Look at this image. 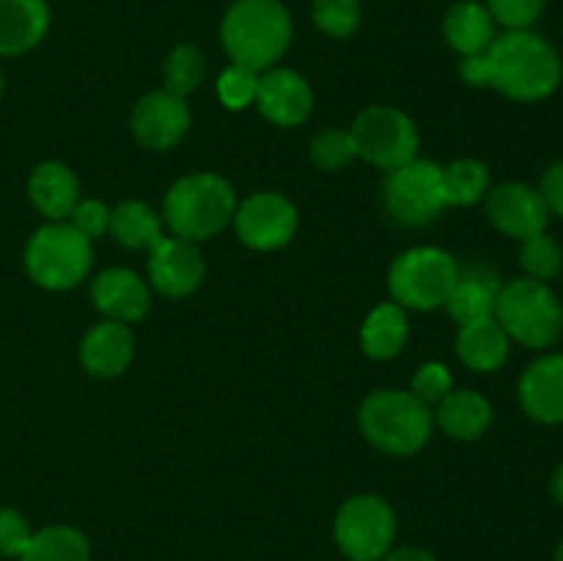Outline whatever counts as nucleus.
<instances>
[{
  "label": "nucleus",
  "instance_id": "1",
  "mask_svg": "<svg viewBox=\"0 0 563 561\" xmlns=\"http://www.w3.org/2000/svg\"><path fill=\"white\" fill-rule=\"evenodd\" d=\"M471 88H495L515 102H542L559 91L563 61L559 50L533 31H506L482 55L460 61Z\"/></svg>",
  "mask_w": 563,
  "mask_h": 561
},
{
  "label": "nucleus",
  "instance_id": "2",
  "mask_svg": "<svg viewBox=\"0 0 563 561\" xmlns=\"http://www.w3.org/2000/svg\"><path fill=\"white\" fill-rule=\"evenodd\" d=\"M295 36V22L280 0H234L220 22V42L231 64L267 72L278 64Z\"/></svg>",
  "mask_w": 563,
  "mask_h": 561
},
{
  "label": "nucleus",
  "instance_id": "3",
  "mask_svg": "<svg viewBox=\"0 0 563 561\" xmlns=\"http://www.w3.org/2000/svg\"><path fill=\"white\" fill-rule=\"evenodd\" d=\"M236 193L225 176L196 170L170 185L163 201V223L190 242L212 240L234 220Z\"/></svg>",
  "mask_w": 563,
  "mask_h": 561
},
{
  "label": "nucleus",
  "instance_id": "4",
  "mask_svg": "<svg viewBox=\"0 0 563 561\" xmlns=\"http://www.w3.org/2000/svg\"><path fill=\"white\" fill-rule=\"evenodd\" d=\"M357 424L374 449L390 457H410L432 438L434 416L412 391L379 388L363 399Z\"/></svg>",
  "mask_w": 563,
  "mask_h": 561
},
{
  "label": "nucleus",
  "instance_id": "5",
  "mask_svg": "<svg viewBox=\"0 0 563 561\" xmlns=\"http://www.w3.org/2000/svg\"><path fill=\"white\" fill-rule=\"evenodd\" d=\"M495 319L511 341L528 350H550L563 333V306L550 284L528 275L500 286Z\"/></svg>",
  "mask_w": 563,
  "mask_h": 561
},
{
  "label": "nucleus",
  "instance_id": "6",
  "mask_svg": "<svg viewBox=\"0 0 563 561\" xmlns=\"http://www.w3.org/2000/svg\"><path fill=\"white\" fill-rule=\"evenodd\" d=\"M93 264L91 240L66 220H49L25 245V270L47 292H69L86 280Z\"/></svg>",
  "mask_w": 563,
  "mask_h": 561
},
{
  "label": "nucleus",
  "instance_id": "7",
  "mask_svg": "<svg viewBox=\"0 0 563 561\" xmlns=\"http://www.w3.org/2000/svg\"><path fill=\"white\" fill-rule=\"evenodd\" d=\"M460 278V264L449 251L418 245L399 253L388 270V289L394 302L412 311L443 308Z\"/></svg>",
  "mask_w": 563,
  "mask_h": 561
},
{
  "label": "nucleus",
  "instance_id": "8",
  "mask_svg": "<svg viewBox=\"0 0 563 561\" xmlns=\"http://www.w3.org/2000/svg\"><path fill=\"white\" fill-rule=\"evenodd\" d=\"M350 132L357 157L383 170L401 168L416 160L418 146H421L416 121L405 110L390 108V105H372L361 110Z\"/></svg>",
  "mask_w": 563,
  "mask_h": 561
},
{
  "label": "nucleus",
  "instance_id": "9",
  "mask_svg": "<svg viewBox=\"0 0 563 561\" xmlns=\"http://www.w3.org/2000/svg\"><path fill=\"white\" fill-rule=\"evenodd\" d=\"M385 212L407 229L432 223L449 201L443 190V168L429 160H410L401 168L388 170L383 185Z\"/></svg>",
  "mask_w": 563,
  "mask_h": 561
},
{
  "label": "nucleus",
  "instance_id": "10",
  "mask_svg": "<svg viewBox=\"0 0 563 561\" xmlns=\"http://www.w3.org/2000/svg\"><path fill=\"white\" fill-rule=\"evenodd\" d=\"M333 537L350 561H379L396 539V515L385 498L357 493L341 504Z\"/></svg>",
  "mask_w": 563,
  "mask_h": 561
},
{
  "label": "nucleus",
  "instance_id": "11",
  "mask_svg": "<svg viewBox=\"0 0 563 561\" xmlns=\"http://www.w3.org/2000/svg\"><path fill=\"white\" fill-rule=\"evenodd\" d=\"M231 223H234L242 245H247L251 251L269 253L289 245L300 226V215L286 196L275 190H262L236 204Z\"/></svg>",
  "mask_w": 563,
  "mask_h": 561
},
{
  "label": "nucleus",
  "instance_id": "12",
  "mask_svg": "<svg viewBox=\"0 0 563 561\" xmlns=\"http://www.w3.org/2000/svg\"><path fill=\"white\" fill-rule=\"evenodd\" d=\"M190 121L192 116L185 97H176L168 88H157L137 99L132 108L130 127L141 146L152 148V152H168L185 141V135L190 132Z\"/></svg>",
  "mask_w": 563,
  "mask_h": 561
},
{
  "label": "nucleus",
  "instance_id": "13",
  "mask_svg": "<svg viewBox=\"0 0 563 561\" xmlns=\"http://www.w3.org/2000/svg\"><path fill=\"white\" fill-rule=\"evenodd\" d=\"M484 198H487L489 223L500 234L522 242L528 237L548 231L550 212L537 187L526 185V182H504L498 187H489Z\"/></svg>",
  "mask_w": 563,
  "mask_h": 561
},
{
  "label": "nucleus",
  "instance_id": "14",
  "mask_svg": "<svg viewBox=\"0 0 563 561\" xmlns=\"http://www.w3.org/2000/svg\"><path fill=\"white\" fill-rule=\"evenodd\" d=\"M148 284L170 300L192 295L203 280V256L196 242L165 234L148 251Z\"/></svg>",
  "mask_w": 563,
  "mask_h": 561
},
{
  "label": "nucleus",
  "instance_id": "15",
  "mask_svg": "<svg viewBox=\"0 0 563 561\" xmlns=\"http://www.w3.org/2000/svg\"><path fill=\"white\" fill-rule=\"evenodd\" d=\"M256 105L275 127H300L313 110V91L302 75L284 66L262 72Z\"/></svg>",
  "mask_w": 563,
  "mask_h": 561
},
{
  "label": "nucleus",
  "instance_id": "16",
  "mask_svg": "<svg viewBox=\"0 0 563 561\" xmlns=\"http://www.w3.org/2000/svg\"><path fill=\"white\" fill-rule=\"evenodd\" d=\"M520 407L531 421L563 424V352H544L528 363L517 385Z\"/></svg>",
  "mask_w": 563,
  "mask_h": 561
},
{
  "label": "nucleus",
  "instance_id": "17",
  "mask_svg": "<svg viewBox=\"0 0 563 561\" xmlns=\"http://www.w3.org/2000/svg\"><path fill=\"white\" fill-rule=\"evenodd\" d=\"M91 300L104 319L113 322H141L152 308L148 284L126 267H110L91 284Z\"/></svg>",
  "mask_w": 563,
  "mask_h": 561
},
{
  "label": "nucleus",
  "instance_id": "18",
  "mask_svg": "<svg viewBox=\"0 0 563 561\" xmlns=\"http://www.w3.org/2000/svg\"><path fill=\"white\" fill-rule=\"evenodd\" d=\"M135 355V336L130 324L102 319L80 341V363L91 377L113 380L130 369Z\"/></svg>",
  "mask_w": 563,
  "mask_h": 561
},
{
  "label": "nucleus",
  "instance_id": "19",
  "mask_svg": "<svg viewBox=\"0 0 563 561\" xmlns=\"http://www.w3.org/2000/svg\"><path fill=\"white\" fill-rule=\"evenodd\" d=\"M47 0H0V55H25L47 36Z\"/></svg>",
  "mask_w": 563,
  "mask_h": 561
},
{
  "label": "nucleus",
  "instance_id": "20",
  "mask_svg": "<svg viewBox=\"0 0 563 561\" xmlns=\"http://www.w3.org/2000/svg\"><path fill=\"white\" fill-rule=\"evenodd\" d=\"M27 198L33 209L47 220H66L80 201V182L69 165L49 160L36 165L27 176Z\"/></svg>",
  "mask_w": 563,
  "mask_h": 561
},
{
  "label": "nucleus",
  "instance_id": "21",
  "mask_svg": "<svg viewBox=\"0 0 563 561\" xmlns=\"http://www.w3.org/2000/svg\"><path fill=\"white\" fill-rule=\"evenodd\" d=\"M500 286L504 284L498 280V275L489 267H484V264H471L465 270L460 267V278H456L443 308L460 324L489 319L495 317V302H498Z\"/></svg>",
  "mask_w": 563,
  "mask_h": 561
},
{
  "label": "nucleus",
  "instance_id": "22",
  "mask_svg": "<svg viewBox=\"0 0 563 561\" xmlns=\"http://www.w3.org/2000/svg\"><path fill=\"white\" fill-rule=\"evenodd\" d=\"M511 339L500 328L498 319H478V322L460 324L456 333V355L471 372L493 374L509 361Z\"/></svg>",
  "mask_w": 563,
  "mask_h": 561
},
{
  "label": "nucleus",
  "instance_id": "23",
  "mask_svg": "<svg viewBox=\"0 0 563 561\" xmlns=\"http://www.w3.org/2000/svg\"><path fill=\"white\" fill-rule=\"evenodd\" d=\"M438 427L454 440H478L493 424V405L473 388L449 391L438 402Z\"/></svg>",
  "mask_w": 563,
  "mask_h": 561
},
{
  "label": "nucleus",
  "instance_id": "24",
  "mask_svg": "<svg viewBox=\"0 0 563 561\" xmlns=\"http://www.w3.org/2000/svg\"><path fill=\"white\" fill-rule=\"evenodd\" d=\"M445 42L462 58L467 55H482L495 42V20L489 9L478 0H460L445 11L443 20Z\"/></svg>",
  "mask_w": 563,
  "mask_h": 561
},
{
  "label": "nucleus",
  "instance_id": "25",
  "mask_svg": "<svg viewBox=\"0 0 563 561\" xmlns=\"http://www.w3.org/2000/svg\"><path fill=\"white\" fill-rule=\"evenodd\" d=\"M410 336V322H407V308L399 302H379L368 311L361 328V346L374 361H390L399 355Z\"/></svg>",
  "mask_w": 563,
  "mask_h": 561
},
{
  "label": "nucleus",
  "instance_id": "26",
  "mask_svg": "<svg viewBox=\"0 0 563 561\" xmlns=\"http://www.w3.org/2000/svg\"><path fill=\"white\" fill-rule=\"evenodd\" d=\"M108 234L130 251H152L165 237L163 215L154 212L146 201H121L119 207L110 209V229Z\"/></svg>",
  "mask_w": 563,
  "mask_h": 561
},
{
  "label": "nucleus",
  "instance_id": "27",
  "mask_svg": "<svg viewBox=\"0 0 563 561\" xmlns=\"http://www.w3.org/2000/svg\"><path fill=\"white\" fill-rule=\"evenodd\" d=\"M20 561H91V544L77 528L47 526L33 531Z\"/></svg>",
  "mask_w": 563,
  "mask_h": 561
},
{
  "label": "nucleus",
  "instance_id": "28",
  "mask_svg": "<svg viewBox=\"0 0 563 561\" xmlns=\"http://www.w3.org/2000/svg\"><path fill=\"white\" fill-rule=\"evenodd\" d=\"M443 190L449 207H473L489 193V168L471 157L454 160L443 168Z\"/></svg>",
  "mask_w": 563,
  "mask_h": 561
},
{
  "label": "nucleus",
  "instance_id": "29",
  "mask_svg": "<svg viewBox=\"0 0 563 561\" xmlns=\"http://www.w3.org/2000/svg\"><path fill=\"white\" fill-rule=\"evenodd\" d=\"M165 88L176 97H187L196 91L207 77V55L196 44H179L168 53L163 64Z\"/></svg>",
  "mask_w": 563,
  "mask_h": 561
},
{
  "label": "nucleus",
  "instance_id": "30",
  "mask_svg": "<svg viewBox=\"0 0 563 561\" xmlns=\"http://www.w3.org/2000/svg\"><path fill=\"white\" fill-rule=\"evenodd\" d=\"M520 267L526 270L528 278L544 280V284L559 278L563 270L561 245L548 234V231L528 237V240H522L520 248Z\"/></svg>",
  "mask_w": 563,
  "mask_h": 561
},
{
  "label": "nucleus",
  "instance_id": "31",
  "mask_svg": "<svg viewBox=\"0 0 563 561\" xmlns=\"http://www.w3.org/2000/svg\"><path fill=\"white\" fill-rule=\"evenodd\" d=\"M313 25L330 38H350L363 22L361 0H313Z\"/></svg>",
  "mask_w": 563,
  "mask_h": 561
},
{
  "label": "nucleus",
  "instance_id": "32",
  "mask_svg": "<svg viewBox=\"0 0 563 561\" xmlns=\"http://www.w3.org/2000/svg\"><path fill=\"white\" fill-rule=\"evenodd\" d=\"M308 154H311L313 165L322 170H341L357 160L355 152V141H352V132L350 130H322L313 135L311 146H308Z\"/></svg>",
  "mask_w": 563,
  "mask_h": 561
},
{
  "label": "nucleus",
  "instance_id": "33",
  "mask_svg": "<svg viewBox=\"0 0 563 561\" xmlns=\"http://www.w3.org/2000/svg\"><path fill=\"white\" fill-rule=\"evenodd\" d=\"M258 72L247 69V66L231 64L220 72L218 77V99L223 108L229 110H245L256 105L258 94Z\"/></svg>",
  "mask_w": 563,
  "mask_h": 561
},
{
  "label": "nucleus",
  "instance_id": "34",
  "mask_svg": "<svg viewBox=\"0 0 563 561\" xmlns=\"http://www.w3.org/2000/svg\"><path fill=\"white\" fill-rule=\"evenodd\" d=\"M484 6L493 14L495 25H504L506 31H531L544 14L548 0H487Z\"/></svg>",
  "mask_w": 563,
  "mask_h": 561
},
{
  "label": "nucleus",
  "instance_id": "35",
  "mask_svg": "<svg viewBox=\"0 0 563 561\" xmlns=\"http://www.w3.org/2000/svg\"><path fill=\"white\" fill-rule=\"evenodd\" d=\"M412 394L423 402V405H438L449 391H454V377H451L449 366L440 361H429L412 374V385H410Z\"/></svg>",
  "mask_w": 563,
  "mask_h": 561
},
{
  "label": "nucleus",
  "instance_id": "36",
  "mask_svg": "<svg viewBox=\"0 0 563 561\" xmlns=\"http://www.w3.org/2000/svg\"><path fill=\"white\" fill-rule=\"evenodd\" d=\"M66 223L75 226L86 240H99V237L108 234L110 229V207L99 198H80L75 204V209L69 212Z\"/></svg>",
  "mask_w": 563,
  "mask_h": 561
},
{
  "label": "nucleus",
  "instance_id": "37",
  "mask_svg": "<svg viewBox=\"0 0 563 561\" xmlns=\"http://www.w3.org/2000/svg\"><path fill=\"white\" fill-rule=\"evenodd\" d=\"M33 531L25 517L11 506H0V559H20Z\"/></svg>",
  "mask_w": 563,
  "mask_h": 561
},
{
  "label": "nucleus",
  "instance_id": "38",
  "mask_svg": "<svg viewBox=\"0 0 563 561\" xmlns=\"http://www.w3.org/2000/svg\"><path fill=\"white\" fill-rule=\"evenodd\" d=\"M537 190L542 193V201L548 207V212L555 215V218H563V160L544 168Z\"/></svg>",
  "mask_w": 563,
  "mask_h": 561
},
{
  "label": "nucleus",
  "instance_id": "39",
  "mask_svg": "<svg viewBox=\"0 0 563 561\" xmlns=\"http://www.w3.org/2000/svg\"><path fill=\"white\" fill-rule=\"evenodd\" d=\"M379 561H438V559H434V556L429 553V550L412 548V544H407V548L388 550V553H385Z\"/></svg>",
  "mask_w": 563,
  "mask_h": 561
},
{
  "label": "nucleus",
  "instance_id": "40",
  "mask_svg": "<svg viewBox=\"0 0 563 561\" xmlns=\"http://www.w3.org/2000/svg\"><path fill=\"white\" fill-rule=\"evenodd\" d=\"M550 493H553V498L563 506V462L555 468L553 476H550Z\"/></svg>",
  "mask_w": 563,
  "mask_h": 561
},
{
  "label": "nucleus",
  "instance_id": "41",
  "mask_svg": "<svg viewBox=\"0 0 563 561\" xmlns=\"http://www.w3.org/2000/svg\"><path fill=\"white\" fill-rule=\"evenodd\" d=\"M555 561H563V542L559 544V550H555Z\"/></svg>",
  "mask_w": 563,
  "mask_h": 561
},
{
  "label": "nucleus",
  "instance_id": "42",
  "mask_svg": "<svg viewBox=\"0 0 563 561\" xmlns=\"http://www.w3.org/2000/svg\"><path fill=\"white\" fill-rule=\"evenodd\" d=\"M0 97H3V72H0Z\"/></svg>",
  "mask_w": 563,
  "mask_h": 561
}]
</instances>
